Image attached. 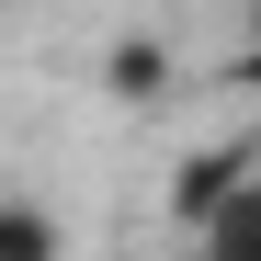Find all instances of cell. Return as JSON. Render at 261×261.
<instances>
[{"instance_id": "1", "label": "cell", "mask_w": 261, "mask_h": 261, "mask_svg": "<svg viewBox=\"0 0 261 261\" xmlns=\"http://www.w3.org/2000/svg\"><path fill=\"white\" fill-rule=\"evenodd\" d=\"M193 250H204V261H261V148H250L239 182L216 193V216L193 227Z\"/></svg>"}, {"instance_id": "5", "label": "cell", "mask_w": 261, "mask_h": 261, "mask_svg": "<svg viewBox=\"0 0 261 261\" xmlns=\"http://www.w3.org/2000/svg\"><path fill=\"white\" fill-rule=\"evenodd\" d=\"M227 80L261 91V0H239V46H227Z\"/></svg>"}, {"instance_id": "2", "label": "cell", "mask_w": 261, "mask_h": 261, "mask_svg": "<svg viewBox=\"0 0 261 261\" xmlns=\"http://www.w3.org/2000/svg\"><path fill=\"white\" fill-rule=\"evenodd\" d=\"M239 170H250V148H239V137H227V148H204V159H182V182H170V216H182V227H204V216H216V193H227Z\"/></svg>"}, {"instance_id": "3", "label": "cell", "mask_w": 261, "mask_h": 261, "mask_svg": "<svg viewBox=\"0 0 261 261\" xmlns=\"http://www.w3.org/2000/svg\"><path fill=\"white\" fill-rule=\"evenodd\" d=\"M102 91H114V102H159V91H170V57L148 46V34H125V46L102 57Z\"/></svg>"}, {"instance_id": "4", "label": "cell", "mask_w": 261, "mask_h": 261, "mask_svg": "<svg viewBox=\"0 0 261 261\" xmlns=\"http://www.w3.org/2000/svg\"><path fill=\"white\" fill-rule=\"evenodd\" d=\"M68 239H57V216L46 204H0V261H57Z\"/></svg>"}]
</instances>
